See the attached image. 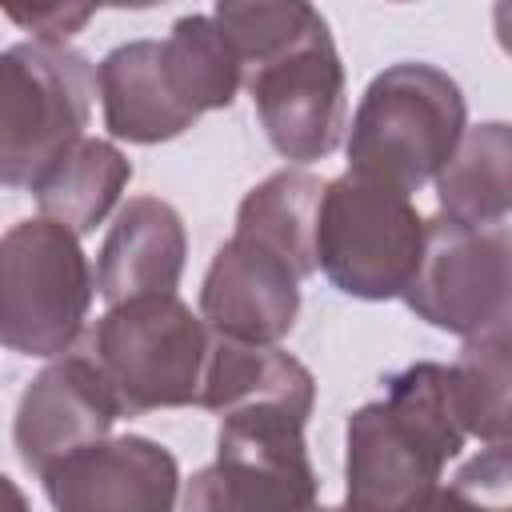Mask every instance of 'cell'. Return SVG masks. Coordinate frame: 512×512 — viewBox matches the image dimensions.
<instances>
[{
	"label": "cell",
	"instance_id": "1",
	"mask_svg": "<svg viewBox=\"0 0 512 512\" xmlns=\"http://www.w3.org/2000/svg\"><path fill=\"white\" fill-rule=\"evenodd\" d=\"M468 432L456 416L452 364L420 360L384 380V396L344 424V508L424 512Z\"/></svg>",
	"mask_w": 512,
	"mask_h": 512
},
{
	"label": "cell",
	"instance_id": "2",
	"mask_svg": "<svg viewBox=\"0 0 512 512\" xmlns=\"http://www.w3.org/2000/svg\"><path fill=\"white\" fill-rule=\"evenodd\" d=\"M468 132L460 84L424 60H400L372 76L348 124V172L404 196L436 184Z\"/></svg>",
	"mask_w": 512,
	"mask_h": 512
},
{
	"label": "cell",
	"instance_id": "3",
	"mask_svg": "<svg viewBox=\"0 0 512 512\" xmlns=\"http://www.w3.org/2000/svg\"><path fill=\"white\" fill-rule=\"evenodd\" d=\"M96 272L80 236L56 220H20L0 240V336L8 352L60 360L76 352Z\"/></svg>",
	"mask_w": 512,
	"mask_h": 512
},
{
	"label": "cell",
	"instance_id": "4",
	"mask_svg": "<svg viewBox=\"0 0 512 512\" xmlns=\"http://www.w3.org/2000/svg\"><path fill=\"white\" fill-rule=\"evenodd\" d=\"M84 348L112 380L124 416L200 404L212 328L180 296H140L112 304Z\"/></svg>",
	"mask_w": 512,
	"mask_h": 512
},
{
	"label": "cell",
	"instance_id": "5",
	"mask_svg": "<svg viewBox=\"0 0 512 512\" xmlns=\"http://www.w3.org/2000/svg\"><path fill=\"white\" fill-rule=\"evenodd\" d=\"M428 244V220L412 196L352 172L324 184L316 264L352 300H396L412 288Z\"/></svg>",
	"mask_w": 512,
	"mask_h": 512
},
{
	"label": "cell",
	"instance_id": "6",
	"mask_svg": "<svg viewBox=\"0 0 512 512\" xmlns=\"http://www.w3.org/2000/svg\"><path fill=\"white\" fill-rule=\"evenodd\" d=\"M96 68L76 48L12 44L0 52V180L36 188V180L84 140L92 116Z\"/></svg>",
	"mask_w": 512,
	"mask_h": 512
},
{
	"label": "cell",
	"instance_id": "7",
	"mask_svg": "<svg viewBox=\"0 0 512 512\" xmlns=\"http://www.w3.org/2000/svg\"><path fill=\"white\" fill-rule=\"evenodd\" d=\"M304 424L284 408L220 416L216 460L192 472L180 512H328L320 508Z\"/></svg>",
	"mask_w": 512,
	"mask_h": 512
},
{
	"label": "cell",
	"instance_id": "8",
	"mask_svg": "<svg viewBox=\"0 0 512 512\" xmlns=\"http://www.w3.org/2000/svg\"><path fill=\"white\" fill-rule=\"evenodd\" d=\"M404 304L416 320L460 340L512 328V228H468L432 216L424 260Z\"/></svg>",
	"mask_w": 512,
	"mask_h": 512
},
{
	"label": "cell",
	"instance_id": "9",
	"mask_svg": "<svg viewBox=\"0 0 512 512\" xmlns=\"http://www.w3.org/2000/svg\"><path fill=\"white\" fill-rule=\"evenodd\" d=\"M244 88L252 96L268 144L284 160L312 164L340 148L348 128L344 120L348 100H344V64L328 24H320L280 56L256 64L244 76Z\"/></svg>",
	"mask_w": 512,
	"mask_h": 512
},
{
	"label": "cell",
	"instance_id": "10",
	"mask_svg": "<svg viewBox=\"0 0 512 512\" xmlns=\"http://www.w3.org/2000/svg\"><path fill=\"white\" fill-rule=\"evenodd\" d=\"M120 416L124 404L112 380L88 348H76L32 376L16 404L12 440L24 468L44 476L52 464L76 456L80 448L108 440Z\"/></svg>",
	"mask_w": 512,
	"mask_h": 512
},
{
	"label": "cell",
	"instance_id": "11",
	"mask_svg": "<svg viewBox=\"0 0 512 512\" xmlns=\"http://www.w3.org/2000/svg\"><path fill=\"white\" fill-rule=\"evenodd\" d=\"M44 496L56 512H176L180 464L148 436H108L52 464Z\"/></svg>",
	"mask_w": 512,
	"mask_h": 512
},
{
	"label": "cell",
	"instance_id": "12",
	"mask_svg": "<svg viewBox=\"0 0 512 512\" xmlns=\"http://www.w3.org/2000/svg\"><path fill=\"white\" fill-rule=\"evenodd\" d=\"M200 316L244 344H280L300 316V272L272 248L228 236L200 284Z\"/></svg>",
	"mask_w": 512,
	"mask_h": 512
},
{
	"label": "cell",
	"instance_id": "13",
	"mask_svg": "<svg viewBox=\"0 0 512 512\" xmlns=\"http://www.w3.org/2000/svg\"><path fill=\"white\" fill-rule=\"evenodd\" d=\"M184 260L188 232L180 212L160 196H132L96 252V292L108 308L140 296H176Z\"/></svg>",
	"mask_w": 512,
	"mask_h": 512
},
{
	"label": "cell",
	"instance_id": "14",
	"mask_svg": "<svg viewBox=\"0 0 512 512\" xmlns=\"http://www.w3.org/2000/svg\"><path fill=\"white\" fill-rule=\"evenodd\" d=\"M96 88L104 108V128L128 144H164L184 136L200 116L180 100L160 40L116 44L96 64Z\"/></svg>",
	"mask_w": 512,
	"mask_h": 512
},
{
	"label": "cell",
	"instance_id": "15",
	"mask_svg": "<svg viewBox=\"0 0 512 512\" xmlns=\"http://www.w3.org/2000/svg\"><path fill=\"white\" fill-rule=\"evenodd\" d=\"M312 404H316V380L292 352H284L280 344H244L212 332L200 408L216 416L284 408L308 420Z\"/></svg>",
	"mask_w": 512,
	"mask_h": 512
},
{
	"label": "cell",
	"instance_id": "16",
	"mask_svg": "<svg viewBox=\"0 0 512 512\" xmlns=\"http://www.w3.org/2000/svg\"><path fill=\"white\" fill-rule=\"evenodd\" d=\"M436 200H440V216L468 228H492L512 216V124L508 120H484L460 136L452 160L436 176Z\"/></svg>",
	"mask_w": 512,
	"mask_h": 512
},
{
	"label": "cell",
	"instance_id": "17",
	"mask_svg": "<svg viewBox=\"0 0 512 512\" xmlns=\"http://www.w3.org/2000/svg\"><path fill=\"white\" fill-rule=\"evenodd\" d=\"M128 180H132V160L112 140L84 136L36 180L32 196L44 220L72 228L76 236H88L120 204Z\"/></svg>",
	"mask_w": 512,
	"mask_h": 512
},
{
	"label": "cell",
	"instance_id": "18",
	"mask_svg": "<svg viewBox=\"0 0 512 512\" xmlns=\"http://www.w3.org/2000/svg\"><path fill=\"white\" fill-rule=\"evenodd\" d=\"M324 180L304 168H280L260 180L236 208V236H248L276 256H284L300 280H308L316 264V224H320Z\"/></svg>",
	"mask_w": 512,
	"mask_h": 512
},
{
	"label": "cell",
	"instance_id": "19",
	"mask_svg": "<svg viewBox=\"0 0 512 512\" xmlns=\"http://www.w3.org/2000/svg\"><path fill=\"white\" fill-rule=\"evenodd\" d=\"M456 416L488 452L512 456V328L464 340L452 364Z\"/></svg>",
	"mask_w": 512,
	"mask_h": 512
},
{
	"label": "cell",
	"instance_id": "20",
	"mask_svg": "<svg viewBox=\"0 0 512 512\" xmlns=\"http://www.w3.org/2000/svg\"><path fill=\"white\" fill-rule=\"evenodd\" d=\"M168 76L180 92V100L204 116L216 108H228L244 84V64L216 24L212 12H188L172 24V32L160 40Z\"/></svg>",
	"mask_w": 512,
	"mask_h": 512
},
{
	"label": "cell",
	"instance_id": "21",
	"mask_svg": "<svg viewBox=\"0 0 512 512\" xmlns=\"http://www.w3.org/2000/svg\"><path fill=\"white\" fill-rule=\"evenodd\" d=\"M96 16L92 4H32V8H8V20L32 32L36 44L68 48V40Z\"/></svg>",
	"mask_w": 512,
	"mask_h": 512
},
{
	"label": "cell",
	"instance_id": "22",
	"mask_svg": "<svg viewBox=\"0 0 512 512\" xmlns=\"http://www.w3.org/2000/svg\"><path fill=\"white\" fill-rule=\"evenodd\" d=\"M492 28H496L500 48L512 56V0H504V4H496V8H492Z\"/></svg>",
	"mask_w": 512,
	"mask_h": 512
},
{
	"label": "cell",
	"instance_id": "23",
	"mask_svg": "<svg viewBox=\"0 0 512 512\" xmlns=\"http://www.w3.org/2000/svg\"><path fill=\"white\" fill-rule=\"evenodd\" d=\"M328 512H348V508H344V504H340V508H328Z\"/></svg>",
	"mask_w": 512,
	"mask_h": 512
}]
</instances>
